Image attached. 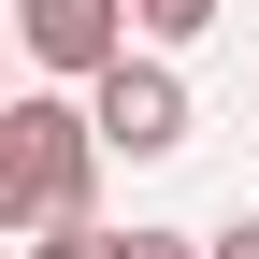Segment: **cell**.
<instances>
[{
  "label": "cell",
  "instance_id": "1",
  "mask_svg": "<svg viewBox=\"0 0 259 259\" xmlns=\"http://www.w3.org/2000/svg\"><path fill=\"white\" fill-rule=\"evenodd\" d=\"M87 115H101L115 158H173V144H187V87H173V58H115V72H87Z\"/></svg>",
  "mask_w": 259,
  "mask_h": 259
},
{
  "label": "cell",
  "instance_id": "2",
  "mask_svg": "<svg viewBox=\"0 0 259 259\" xmlns=\"http://www.w3.org/2000/svg\"><path fill=\"white\" fill-rule=\"evenodd\" d=\"M15 44L44 72H115L130 58V0H15Z\"/></svg>",
  "mask_w": 259,
  "mask_h": 259
},
{
  "label": "cell",
  "instance_id": "3",
  "mask_svg": "<svg viewBox=\"0 0 259 259\" xmlns=\"http://www.w3.org/2000/svg\"><path fill=\"white\" fill-rule=\"evenodd\" d=\"M15 231H44V158H29V130L0 115V245Z\"/></svg>",
  "mask_w": 259,
  "mask_h": 259
},
{
  "label": "cell",
  "instance_id": "6",
  "mask_svg": "<svg viewBox=\"0 0 259 259\" xmlns=\"http://www.w3.org/2000/svg\"><path fill=\"white\" fill-rule=\"evenodd\" d=\"M115 259H216V245H187V231H115Z\"/></svg>",
  "mask_w": 259,
  "mask_h": 259
},
{
  "label": "cell",
  "instance_id": "7",
  "mask_svg": "<svg viewBox=\"0 0 259 259\" xmlns=\"http://www.w3.org/2000/svg\"><path fill=\"white\" fill-rule=\"evenodd\" d=\"M216 259H259V231H231V245H216Z\"/></svg>",
  "mask_w": 259,
  "mask_h": 259
},
{
  "label": "cell",
  "instance_id": "5",
  "mask_svg": "<svg viewBox=\"0 0 259 259\" xmlns=\"http://www.w3.org/2000/svg\"><path fill=\"white\" fill-rule=\"evenodd\" d=\"M29 259H115V231H101V216H44V231H29Z\"/></svg>",
  "mask_w": 259,
  "mask_h": 259
},
{
  "label": "cell",
  "instance_id": "4",
  "mask_svg": "<svg viewBox=\"0 0 259 259\" xmlns=\"http://www.w3.org/2000/svg\"><path fill=\"white\" fill-rule=\"evenodd\" d=\"M130 29H144V44H202V29H216V0H130Z\"/></svg>",
  "mask_w": 259,
  "mask_h": 259
},
{
  "label": "cell",
  "instance_id": "8",
  "mask_svg": "<svg viewBox=\"0 0 259 259\" xmlns=\"http://www.w3.org/2000/svg\"><path fill=\"white\" fill-rule=\"evenodd\" d=\"M0 72H15V44H0Z\"/></svg>",
  "mask_w": 259,
  "mask_h": 259
}]
</instances>
